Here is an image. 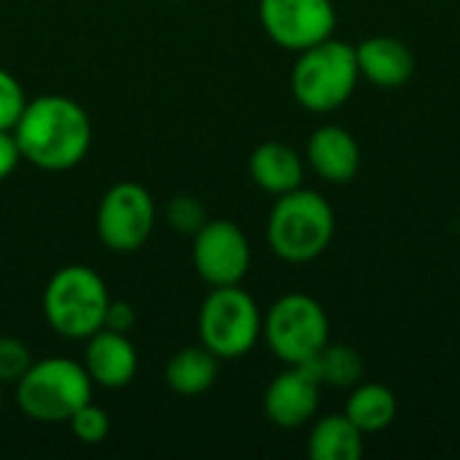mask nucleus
Wrapping results in <instances>:
<instances>
[{"mask_svg": "<svg viewBox=\"0 0 460 460\" xmlns=\"http://www.w3.org/2000/svg\"><path fill=\"white\" fill-rule=\"evenodd\" d=\"M11 132L22 159L49 172L81 164L92 146L89 113L65 94H40L27 100Z\"/></svg>", "mask_w": 460, "mask_h": 460, "instance_id": "1", "label": "nucleus"}, {"mask_svg": "<svg viewBox=\"0 0 460 460\" xmlns=\"http://www.w3.org/2000/svg\"><path fill=\"white\" fill-rule=\"evenodd\" d=\"M334 210L329 199L313 189L280 194L267 218V243L272 253L288 264L315 261L334 240Z\"/></svg>", "mask_w": 460, "mask_h": 460, "instance_id": "2", "label": "nucleus"}, {"mask_svg": "<svg viewBox=\"0 0 460 460\" xmlns=\"http://www.w3.org/2000/svg\"><path fill=\"white\" fill-rule=\"evenodd\" d=\"M358 81L356 46L332 35L299 51L291 70V94L310 113H332L353 97Z\"/></svg>", "mask_w": 460, "mask_h": 460, "instance_id": "3", "label": "nucleus"}, {"mask_svg": "<svg viewBox=\"0 0 460 460\" xmlns=\"http://www.w3.org/2000/svg\"><path fill=\"white\" fill-rule=\"evenodd\" d=\"M108 305L105 280L84 264L57 270L43 291V315L65 340H89L100 332L105 326Z\"/></svg>", "mask_w": 460, "mask_h": 460, "instance_id": "4", "label": "nucleus"}, {"mask_svg": "<svg viewBox=\"0 0 460 460\" xmlns=\"http://www.w3.org/2000/svg\"><path fill=\"white\" fill-rule=\"evenodd\" d=\"M92 385L84 364L73 358H43L32 361L16 383V404L30 420L57 426L67 423L78 407L92 402Z\"/></svg>", "mask_w": 460, "mask_h": 460, "instance_id": "5", "label": "nucleus"}, {"mask_svg": "<svg viewBox=\"0 0 460 460\" xmlns=\"http://www.w3.org/2000/svg\"><path fill=\"white\" fill-rule=\"evenodd\" d=\"M261 313L256 299L240 286L213 288L197 318L199 342L218 358L234 361L248 356L261 337Z\"/></svg>", "mask_w": 460, "mask_h": 460, "instance_id": "6", "label": "nucleus"}, {"mask_svg": "<svg viewBox=\"0 0 460 460\" xmlns=\"http://www.w3.org/2000/svg\"><path fill=\"white\" fill-rule=\"evenodd\" d=\"M261 337L278 361L286 367H302L329 342V315L318 299L307 294H286L267 310Z\"/></svg>", "mask_w": 460, "mask_h": 460, "instance_id": "7", "label": "nucleus"}, {"mask_svg": "<svg viewBox=\"0 0 460 460\" xmlns=\"http://www.w3.org/2000/svg\"><path fill=\"white\" fill-rule=\"evenodd\" d=\"M156 205L146 186L135 181L113 183L97 208V237L108 251L132 253L146 245L154 232Z\"/></svg>", "mask_w": 460, "mask_h": 460, "instance_id": "8", "label": "nucleus"}, {"mask_svg": "<svg viewBox=\"0 0 460 460\" xmlns=\"http://www.w3.org/2000/svg\"><path fill=\"white\" fill-rule=\"evenodd\" d=\"M259 22L272 43L305 51L334 35V0H259Z\"/></svg>", "mask_w": 460, "mask_h": 460, "instance_id": "9", "label": "nucleus"}, {"mask_svg": "<svg viewBox=\"0 0 460 460\" xmlns=\"http://www.w3.org/2000/svg\"><path fill=\"white\" fill-rule=\"evenodd\" d=\"M191 261L210 288L240 286L251 270V243L234 221L208 218L194 234Z\"/></svg>", "mask_w": 460, "mask_h": 460, "instance_id": "10", "label": "nucleus"}, {"mask_svg": "<svg viewBox=\"0 0 460 460\" xmlns=\"http://www.w3.org/2000/svg\"><path fill=\"white\" fill-rule=\"evenodd\" d=\"M321 404V383L307 372V367H288L264 391V415L278 429L307 426Z\"/></svg>", "mask_w": 460, "mask_h": 460, "instance_id": "11", "label": "nucleus"}, {"mask_svg": "<svg viewBox=\"0 0 460 460\" xmlns=\"http://www.w3.org/2000/svg\"><path fill=\"white\" fill-rule=\"evenodd\" d=\"M307 164L326 183H350L361 170L358 140L340 124L318 127L307 140Z\"/></svg>", "mask_w": 460, "mask_h": 460, "instance_id": "12", "label": "nucleus"}, {"mask_svg": "<svg viewBox=\"0 0 460 460\" xmlns=\"http://www.w3.org/2000/svg\"><path fill=\"white\" fill-rule=\"evenodd\" d=\"M86 342L84 353V369L92 377L94 385L102 388H124L137 375V350L129 340V334L100 329Z\"/></svg>", "mask_w": 460, "mask_h": 460, "instance_id": "13", "label": "nucleus"}, {"mask_svg": "<svg viewBox=\"0 0 460 460\" xmlns=\"http://www.w3.org/2000/svg\"><path fill=\"white\" fill-rule=\"evenodd\" d=\"M356 62L361 78L383 89L404 86L415 73L412 49L394 35H372L361 40L356 46Z\"/></svg>", "mask_w": 460, "mask_h": 460, "instance_id": "14", "label": "nucleus"}, {"mask_svg": "<svg viewBox=\"0 0 460 460\" xmlns=\"http://www.w3.org/2000/svg\"><path fill=\"white\" fill-rule=\"evenodd\" d=\"M248 172L261 191L280 197V194H288L302 186L305 162L288 143L267 140L253 148V154L248 159Z\"/></svg>", "mask_w": 460, "mask_h": 460, "instance_id": "15", "label": "nucleus"}, {"mask_svg": "<svg viewBox=\"0 0 460 460\" xmlns=\"http://www.w3.org/2000/svg\"><path fill=\"white\" fill-rule=\"evenodd\" d=\"M348 420L364 434H383L394 426L399 415V399L396 394L383 383H358L350 388V396L345 402Z\"/></svg>", "mask_w": 460, "mask_h": 460, "instance_id": "16", "label": "nucleus"}, {"mask_svg": "<svg viewBox=\"0 0 460 460\" xmlns=\"http://www.w3.org/2000/svg\"><path fill=\"white\" fill-rule=\"evenodd\" d=\"M307 456L313 460H361L364 434L348 420L345 412L323 415L310 429Z\"/></svg>", "mask_w": 460, "mask_h": 460, "instance_id": "17", "label": "nucleus"}, {"mask_svg": "<svg viewBox=\"0 0 460 460\" xmlns=\"http://www.w3.org/2000/svg\"><path fill=\"white\" fill-rule=\"evenodd\" d=\"M164 380L178 396H202L218 380V358L205 345L183 348L167 361Z\"/></svg>", "mask_w": 460, "mask_h": 460, "instance_id": "18", "label": "nucleus"}, {"mask_svg": "<svg viewBox=\"0 0 460 460\" xmlns=\"http://www.w3.org/2000/svg\"><path fill=\"white\" fill-rule=\"evenodd\" d=\"M307 372L323 385H332V388H353L361 383L364 377V358L356 348L345 345V342H326L323 350L310 358L307 364Z\"/></svg>", "mask_w": 460, "mask_h": 460, "instance_id": "19", "label": "nucleus"}, {"mask_svg": "<svg viewBox=\"0 0 460 460\" xmlns=\"http://www.w3.org/2000/svg\"><path fill=\"white\" fill-rule=\"evenodd\" d=\"M73 437L84 445H100L102 439H108L111 434V418L102 407L86 402L84 407H78L73 412V418L67 420Z\"/></svg>", "mask_w": 460, "mask_h": 460, "instance_id": "20", "label": "nucleus"}, {"mask_svg": "<svg viewBox=\"0 0 460 460\" xmlns=\"http://www.w3.org/2000/svg\"><path fill=\"white\" fill-rule=\"evenodd\" d=\"M27 105V94L24 86L16 81L13 73H8L5 67H0V129H13L22 111Z\"/></svg>", "mask_w": 460, "mask_h": 460, "instance_id": "21", "label": "nucleus"}, {"mask_svg": "<svg viewBox=\"0 0 460 460\" xmlns=\"http://www.w3.org/2000/svg\"><path fill=\"white\" fill-rule=\"evenodd\" d=\"M167 221L181 234H191L194 237L199 232V226L208 221V216H205V208H202V202L197 197H186L183 194V197L170 199V205H167Z\"/></svg>", "mask_w": 460, "mask_h": 460, "instance_id": "22", "label": "nucleus"}, {"mask_svg": "<svg viewBox=\"0 0 460 460\" xmlns=\"http://www.w3.org/2000/svg\"><path fill=\"white\" fill-rule=\"evenodd\" d=\"M32 367V356L22 340L0 337V383H19L22 375Z\"/></svg>", "mask_w": 460, "mask_h": 460, "instance_id": "23", "label": "nucleus"}, {"mask_svg": "<svg viewBox=\"0 0 460 460\" xmlns=\"http://www.w3.org/2000/svg\"><path fill=\"white\" fill-rule=\"evenodd\" d=\"M137 315H135V307L127 305V302H113L108 305V313H105V329L111 332H121V334H129V329L135 326Z\"/></svg>", "mask_w": 460, "mask_h": 460, "instance_id": "24", "label": "nucleus"}, {"mask_svg": "<svg viewBox=\"0 0 460 460\" xmlns=\"http://www.w3.org/2000/svg\"><path fill=\"white\" fill-rule=\"evenodd\" d=\"M19 159H22V154H19V146H16L13 132L0 129V181H5L16 170Z\"/></svg>", "mask_w": 460, "mask_h": 460, "instance_id": "25", "label": "nucleus"}, {"mask_svg": "<svg viewBox=\"0 0 460 460\" xmlns=\"http://www.w3.org/2000/svg\"><path fill=\"white\" fill-rule=\"evenodd\" d=\"M3 404H5V402H3V383H0V415H3Z\"/></svg>", "mask_w": 460, "mask_h": 460, "instance_id": "26", "label": "nucleus"}]
</instances>
